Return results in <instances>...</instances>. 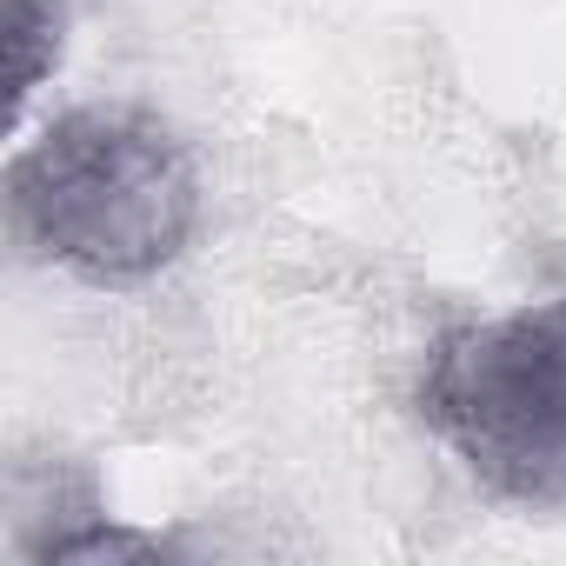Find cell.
<instances>
[{
	"instance_id": "7a4b0ae2",
	"label": "cell",
	"mask_w": 566,
	"mask_h": 566,
	"mask_svg": "<svg viewBox=\"0 0 566 566\" xmlns=\"http://www.w3.org/2000/svg\"><path fill=\"white\" fill-rule=\"evenodd\" d=\"M427 427L513 506H566V301L467 321L420 374Z\"/></svg>"
},
{
	"instance_id": "3957f363",
	"label": "cell",
	"mask_w": 566,
	"mask_h": 566,
	"mask_svg": "<svg viewBox=\"0 0 566 566\" xmlns=\"http://www.w3.org/2000/svg\"><path fill=\"white\" fill-rule=\"evenodd\" d=\"M8 28H14V107H28V94L48 74V48L61 54V8L54 0H8Z\"/></svg>"
},
{
	"instance_id": "6da1fadb",
	"label": "cell",
	"mask_w": 566,
	"mask_h": 566,
	"mask_svg": "<svg viewBox=\"0 0 566 566\" xmlns=\"http://www.w3.org/2000/svg\"><path fill=\"white\" fill-rule=\"evenodd\" d=\"M8 207L41 260L94 287H134L193 240L200 174L154 114L74 107L8 167Z\"/></svg>"
}]
</instances>
